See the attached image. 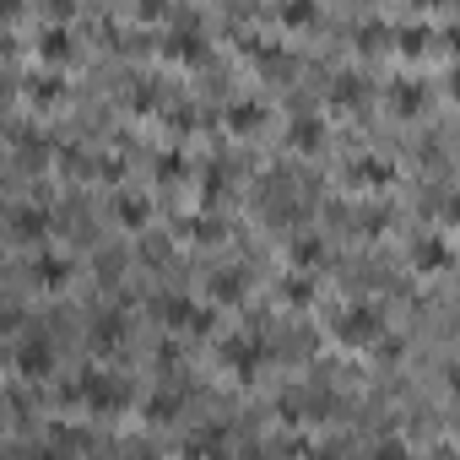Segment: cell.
<instances>
[{
	"mask_svg": "<svg viewBox=\"0 0 460 460\" xmlns=\"http://www.w3.org/2000/svg\"><path fill=\"white\" fill-rule=\"evenodd\" d=\"M71 395H76V406L93 411V417H114V411L130 406V385H125L119 374H109V368H87Z\"/></svg>",
	"mask_w": 460,
	"mask_h": 460,
	"instance_id": "1",
	"label": "cell"
},
{
	"mask_svg": "<svg viewBox=\"0 0 460 460\" xmlns=\"http://www.w3.org/2000/svg\"><path fill=\"white\" fill-rule=\"evenodd\" d=\"M217 358H222V368L234 374L239 385H250V379H261V368L271 363V347H266V336L244 331V336H227V341L217 347Z\"/></svg>",
	"mask_w": 460,
	"mask_h": 460,
	"instance_id": "2",
	"label": "cell"
},
{
	"mask_svg": "<svg viewBox=\"0 0 460 460\" xmlns=\"http://www.w3.org/2000/svg\"><path fill=\"white\" fill-rule=\"evenodd\" d=\"M336 341L341 347H379L385 341V314L374 304H347L336 314Z\"/></svg>",
	"mask_w": 460,
	"mask_h": 460,
	"instance_id": "3",
	"label": "cell"
},
{
	"mask_svg": "<svg viewBox=\"0 0 460 460\" xmlns=\"http://www.w3.org/2000/svg\"><path fill=\"white\" fill-rule=\"evenodd\" d=\"M157 325L163 331H211V309H200L190 293H168L157 304Z\"/></svg>",
	"mask_w": 460,
	"mask_h": 460,
	"instance_id": "4",
	"label": "cell"
},
{
	"mask_svg": "<svg viewBox=\"0 0 460 460\" xmlns=\"http://www.w3.org/2000/svg\"><path fill=\"white\" fill-rule=\"evenodd\" d=\"M17 368H22V379H49L55 374V341L44 331H28V341L17 347Z\"/></svg>",
	"mask_w": 460,
	"mask_h": 460,
	"instance_id": "5",
	"label": "cell"
},
{
	"mask_svg": "<svg viewBox=\"0 0 460 460\" xmlns=\"http://www.w3.org/2000/svg\"><path fill=\"white\" fill-rule=\"evenodd\" d=\"M411 266H417L422 277H444V271L455 266V250H449V239H444V234H422V239L411 244Z\"/></svg>",
	"mask_w": 460,
	"mask_h": 460,
	"instance_id": "6",
	"label": "cell"
},
{
	"mask_svg": "<svg viewBox=\"0 0 460 460\" xmlns=\"http://www.w3.org/2000/svg\"><path fill=\"white\" fill-rule=\"evenodd\" d=\"M28 277H33V288L60 293V288H71V261H66V255H55V250H39V255L28 261Z\"/></svg>",
	"mask_w": 460,
	"mask_h": 460,
	"instance_id": "7",
	"label": "cell"
},
{
	"mask_svg": "<svg viewBox=\"0 0 460 460\" xmlns=\"http://www.w3.org/2000/svg\"><path fill=\"white\" fill-rule=\"evenodd\" d=\"M385 98H390V114H401V119H417V114L428 109V87L411 82V76H395Z\"/></svg>",
	"mask_w": 460,
	"mask_h": 460,
	"instance_id": "8",
	"label": "cell"
},
{
	"mask_svg": "<svg viewBox=\"0 0 460 460\" xmlns=\"http://www.w3.org/2000/svg\"><path fill=\"white\" fill-rule=\"evenodd\" d=\"M288 146L304 152V157H314V152L325 146V119H320V114H293V119H288Z\"/></svg>",
	"mask_w": 460,
	"mask_h": 460,
	"instance_id": "9",
	"label": "cell"
},
{
	"mask_svg": "<svg viewBox=\"0 0 460 460\" xmlns=\"http://www.w3.org/2000/svg\"><path fill=\"white\" fill-rule=\"evenodd\" d=\"M49 227H55V222H49L44 206H17V211H12V234H17L22 244H49Z\"/></svg>",
	"mask_w": 460,
	"mask_h": 460,
	"instance_id": "10",
	"label": "cell"
},
{
	"mask_svg": "<svg viewBox=\"0 0 460 460\" xmlns=\"http://www.w3.org/2000/svg\"><path fill=\"white\" fill-rule=\"evenodd\" d=\"M125 331H130V320L119 314V309H103V314H93V352H114V347H125Z\"/></svg>",
	"mask_w": 460,
	"mask_h": 460,
	"instance_id": "11",
	"label": "cell"
},
{
	"mask_svg": "<svg viewBox=\"0 0 460 460\" xmlns=\"http://www.w3.org/2000/svg\"><path fill=\"white\" fill-rule=\"evenodd\" d=\"M114 222L125 227V234H141V227L152 222V200H146V195H130V190L114 195Z\"/></svg>",
	"mask_w": 460,
	"mask_h": 460,
	"instance_id": "12",
	"label": "cell"
},
{
	"mask_svg": "<svg viewBox=\"0 0 460 460\" xmlns=\"http://www.w3.org/2000/svg\"><path fill=\"white\" fill-rule=\"evenodd\" d=\"M244 293H250L244 266H222V271H211V298H217V304H244Z\"/></svg>",
	"mask_w": 460,
	"mask_h": 460,
	"instance_id": "13",
	"label": "cell"
},
{
	"mask_svg": "<svg viewBox=\"0 0 460 460\" xmlns=\"http://www.w3.org/2000/svg\"><path fill=\"white\" fill-rule=\"evenodd\" d=\"M363 103H368V82H363L358 71H341V76L331 82V109H347V114H352V109H363Z\"/></svg>",
	"mask_w": 460,
	"mask_h": 460,
	"instance_id": "14",
	"label": "cell"
},
{
	"mask_svg": "<svg viewBox=\"0 0 460 460\" xmlns=\"http://www.w3.org/2000/svg\"><path fill=\"white\" fill-rule=\"evenodd\" d=\"M266 125V103L261 98H239V103H227V130L234 136H255Z\"/></svg>",
	"mask_w": 460,
	"mask_h": 460,
	"instance_id": "15",
	"label": "cell"
},
{
	"mask_svg": "<svg viewBox=\"0 0 460 460\" xmlns=\"http://www.w3.org/2000/svg\"><path fill=\"white\" fill-rule=\"evenodd\" d=\"M163 55H168V60H190V66H195V60L206 55V39L184 22V28H173V33L163 39Z\"/></svg>",
	"mask_w": 460,
	"mask_h": 460,
	"instance_id": "16",
	"label": "cell"
},
{
	"mask_svg": "<svg viewBox=\"0 0 460 460\" xmlns=\"http://www.w3.org/2000/svg\"><path fill=\"white\" fill-rule=\"evenodd\" d=\"M347 179H352L358 190H368V184H390V179H395V168H390L385 157H358V163L347 168Z\"/></svg>",
	"mask_w": 460,
	"mask_h": 460,
	"instance_id": "17",
	"label": "cell"
},
{
	"mask_svg": "<svg viewBox=\"0 0 460 460\" xmlns=\"http://www.w3.org/2000/svg\"><path fill=\"white\" fill-rule=\"evenodd\" d=\"M288 261H293L298 271H314V266H325V244H320L314 234H298L293 250H288Z\"/></svg>",
	"mask_w": 460,
	"mask_h": 460,
	"instance_id": "18",
	"label": "cell"
},
{
	"mask_svg": "<svg viewBox=\"0 0 460 460\" xmlns=\"http://www.w3.org/2000/svg\"><path fill=\"white\" fill-rule=\"evenodd\" d=\"M184 411V395L179 390H157L152 401H146V422H173Z\"/></svg>",
	"mask_w": 460,
	"mask_h": 460,
	"instance_id": "19",
	"label": "cell"
},
{
	"mask_svg": "<svg viewBox=\"0 0 460 460\" xmlns=\"http://www.w3.org/2000/svg\"><path fill=\"white\" fill-rule=\"evenodd\" d=\"M282 298H288L293 309H309V304H314V282H309V271H293V277L282 282Z\"/></svg>",
	"mask_w": 460,
	"mask_h": 460,
	"instance_id": "20",
	"label": "cell"
},
{
	"mask_svg": "<svg viewBox=\"0 0 460 460\" xmlns=\"http://www.w3.org/2000/svg\"><path fill=\"white\" fill-rule=\"evenodd\" d=\"M282 22L288 28H309V22H320V6L314 0H282Z\"/></svg>",
	"mask_w": 460,
	"mask_h": 460,
	"instance_id": "21",
	"label": "cell"
},
{
	"mask_svg": "<svg viewBox=\"0 0 460 460\" xmlns=\"http://www.w3.org/2000/svg\"><path fill=\"white\" fill-rule=\"evenodd\" d=\"M39 55H44L49 66H60V60H71V39H66L60 28H49V33L39 39Z\"/></svg>",
	"mask_w": 460,
	"mask_h": 460,
	"instance_id": "22",
	"label": "cell"
},
{
	"mask_svg": "<svg viewBox=\"0 0 460 460\" xmlns=\"http://www.w3.org/2000/svg\"><path fill=\"white\" fill-rule=\"evenodd\" d=\"M190 234H195V239H222V222H217V217H195Z\"/></svg>",
	"mask_w": 460,
	"mask_h": 460,
	"instance_id": "23",
	"label": "cell"
},
{
	"mask_svg": "<svg viewBox=\"0 0 460 460\" xmlns=\"http://www.w3.org/2000/svg\"><path fill=\"white\" fill-rule=\"evenodd\" d=\"M358 227H363V234H385V227H390V211H363Z\"/></svg>",
	"mask_w": 460,
	"mask_h": 460,
	"instance_id": "24",
	"label": "cell"
},
{
	"mask_svg": "<svg viewBox=\"0 0 460 460\" xmlns=\"http://www.w3.org/2000/svg\"><path fill=\"white\" fill-rule=\"evenodd\" d=\"M401 49H406V55H422V49H428V33H422V28H417V33H401Z\"/></svg>",
	"mask_w": 460,
	"mask_h": 460,
	"instance_id": "25",
	"label": "cell"
},
{
	"mask_svg": "<svg viewBox=\"0 0 460 460\" xmlns=\"http://www.w3.org/2000/svg\"><path fill=\"white\" fill-rule=\"evenodd\" d=\"M130 103H136V109H152V103H157V87H152V82H141V87L130 93Z\"/></svg>",
	"mask_w": 460,
	"mask_h": 460,
	"instance_id": "26",
	"label": "cell"
},
{
	"mask_svg": "<svg viewBox=\"0 0 460 460\" xmlns=\"http://www.w3.org/2000/svg\"><path fill=\"white\" fill-rule=\"evenodd\" d=\"M33 98H39V103H49V98H60V82H33Z\"/></svg>",
	"mask_w": 460,
	"mask_h": 460,
	"instance_id": "27",
	"label": "cell"
},
{
	"mask_svg": "<svg viewBox=\"0 0 460 460\" xmlns=\"http://www.w3.org/2000/svg\"><path fill=\"white\" fill-rule=\"evenodd\" d=\"M168 12V0H141V17H163Z\"/></svg>",
	"mask_w": 460,
	"mask_h": 460,
	"instance_id": "28",
	"label": "cell"
},
{
	"mask_svg": "<svg viewBox=\"0 0 460 460\" xmlns=\"http://www.w3.org/2000/svg\"><path fill=\"white\" fill-rule=\"evenodd\" d=\"M12 325H17V309H12V304H0V331H12Z\"/></svg>",
	"mask_w": 460,
	"mask_h": 460,
	"instance_id": "29",
	"label": "cell"
},
{
	"mask_svg": "<svg viewBox=\"0 0 460 460\" xmlns=\"http://www.w3.org/2000/svg\"><path fill=\"white\" fill-rule=\"evenodd\" d=\"M49 6H55V17H66V12H71V0H49Z\"/></svg>",
	"mask_w": 460,
	"mask_h": 460,
	"instance_id": "30",
	"label": "cell"
},
{
	"mask_svg": "<svg viewBox=\"0 0 460 460\" xmlns=\"http://www.w3.org/2000/svg\"><path fill=\"white\" fill-rule=\"evenodd\" d=\"M417 6H449V0H417Z\"/></svg>",
	"mask_w": 460,
	"mask_h": 460,
	"instance_id": "31",
	"label": "cell"
}]
</instances>
